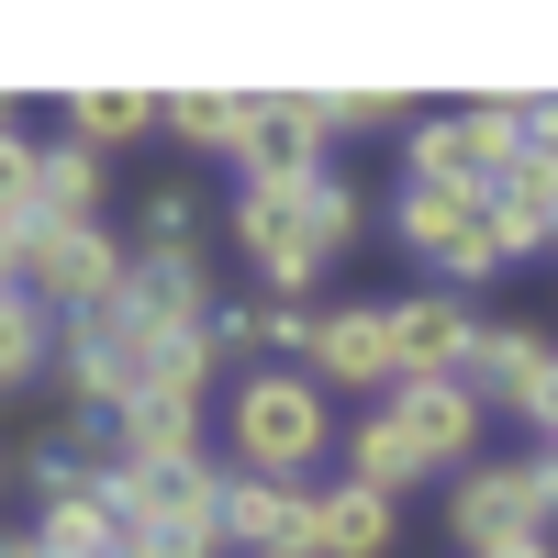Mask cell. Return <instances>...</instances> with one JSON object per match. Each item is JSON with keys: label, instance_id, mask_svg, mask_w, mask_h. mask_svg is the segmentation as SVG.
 <instances>
[{"label": "cell", "instance_id": "21", "mask_svg": "<svg viewBox=\"0 0 558 558\" xmlns=\"http://www.w3.org/2000/svg\"><path fill=\"white\" fill-rule=\"evenodd\" d=\"M213 357H268V302H213Z\"/></svg>", "mask_w": 558, "mask_h": 558}, {"label": "cell", "instance_id": "8", "mask_svg": "<svg viewBox=\"0 0 558 558\" xmlns=\"http://www.w3.org/2000/svg\"><path fill=\"white\" fill-rule=\"evenodd\" d=\"M302 368H313L324 391H391V302H336V313H313Z\"/></svg>", "mask_w": 558, "mask_h": 558}, {"label": "cell", "instance_id": "16", "mask_svg": "<svg viewBox=\"0 0 558 558\" xmlns=\"http://www.w3.org/2000/svg\"><path fill=\"white\" fill-rule=\"evenodd\" d=\"M68 134H78L89 157H112V146H134V134H157V89H123V78L78 89V101H68Z\"/></svg>", "mask_w": 558, "mask_h": 558}, {"label": "cell", "instance_id": "6", "mask_svg": "<svg viewBox=\"0 0 558 558\" xmlns=\"http://www.w3.org/2000/svg\"><path fill=\"white\" fill-rule=\"evenodd\" d=\"M558 380V347L536 336V324H481L470 336V368H458V391H470L481 413H536Z\"/></svg>", "mask_w": 558, "mask_h": 558}, {"label": "cell", "instance_id": "10", "mask_svg": "<svg viewBox=\"0 0 558 558\" xmlns=\"http://www.w3.org/2000/svg\"><path fill=\"white\" fill-rule=\"evenodd\" d=\"M112 458L123 470H191L202 458V391H134L112 413Z\"/></svg>", "mask_w": 558, "mask_h": 558}, {"label": "cell", "instance_id": "11", "mask_svg": "<svg viewBox=\"0 0 558 558\" xmlns=\"http://www.w3.org/2000/svg\"><path fill=\"white\" fill-rule=\"evenodd\" d=\"M157 123L179 134L191 157H257V134H268V89H179V101H157Z\"/></svg>", "mask_w": 558, "mask_h": 558}, {"label": "cell", "instance_id": "13", "mask_svg": "<svg viewBox=\"0 0 558 558\" xmlns=\"http://www.w3.org/2000/svg\"><path fill=\"white\" fill-rule=\"evenodd\" d=\"M481 223H492V257L558 246V157H525L514 179H492V191H481Z\"/></svg>", "mask_w": 558, "mask_h": 558}, {"label": "cell", "instance_id": "5", "mask_svg": "<svg viewBox=\"0 0 558 558\" xmlns=\"http://www.w3.org/2000/svg\"><path fill=\"white\" fill-rule=\"evenodd\" d=\"M380 425H391V447H402L425 481H447V470H470V447H481L492 413L458 391V380H402V391H380Z\"/></svg>", "mask_w": 558, "mask_h": 558}, {"label": "cell", "instance_id": "15", "mask_svg": "<svg viewBox=\"0 0 558 558\" xmlns=\"http://www.w3.org/2000/svg\"><path fill=\"white\" fill-rule=\"evenodd\" d=\"M101 179H112V157H89L78 134L34 146V223H101Z\"/></svg>", "mask_w": 558, "mask_h": 558}, {"label": "cell", "instance_id": "12", "mask_svg": "<svg viewBox=\"0 0 558 558\" xmlns=\"http://www.w3.org/2000/svg\"><path fill=\"white\" fill-rule=\"evenodd\" d=\"M447 536L458 547H502V536H536V492H525V458H502V470H458L447 492Z\"/></svg>", "mask_w": 558, "mask_h": 558}, {"label": "cell", "instance_id": "25", "mask_svg": "<svg viewBox=\"0 0 558 558\" xmlns=\"http://www.w3.org/2000/svg\"><path fill=\"white\" fill-rule=\"evenodd\" d=\"M525 425H536V447H558V380H547V402L525 413Z\"/></svg>", "mask_w": 558, "mask_h": 558}, {"label": "cell", "instance_id": "20", "mask_svg": "<svg viewBox=\"0 0 558 558\" xmlns=\"http://www.w3.org/2000/svg\"><path fill=\"white\" fill-rule=\"evenodd\" d=\"M0 235H34V134H0Z\"/></svg>", "mask_w": 558, "mask_h": 558}, {"label": "cell", "instance_id": "18", "mask_svg": "<svg viewBox=\"0 0 558 558\" xmlns=\"http://www.w3.org/2000/svg\"><path fill=\"white\" fill-rule=\"evenodd\" d=\"M302 235H313V257H324V268H336V257H347V246L368 235V202L347 191V179H336V168H324V179H313V191H302Z\"/></svg>", "mask_w": 558, "mask_h": 558}, {"label": "cell", "instance_id": "22", "mask_svg": "<svg viewBox=\"0 0 558 558\" xmlns=\"http://www.w3.org/2000/svg\"><path fill=\"white\" fill-rule=\"evenodd\" d=\"M336 112H347V134H380V123L413 134V101H402V89H336Z\"/></svg>", "mask_w": 558, "mask_h": 558}, {"label": "cell", "instance_id": "7", "mask_svg": "<svg viewBox=\"0 0 558 558\" xmlns=\"http://www.w3.org/2000/svg\"><path fill=\"white\" fill-rule=\"evenodd\" d=\"M223 547H246V558H313V492L223 470Z\"/></svg>", "mask_w": 558, "mask_h": 558}, {"label": "cell", "instance_id": "24", "mask_svg": "<svg viewBox=\"0 0 558 558\" xmlns=\"http://www.w3.org/2000/svg\"><path fill=\"white\" fill-rule=\"evenodd\" d=\"M481 558H558V547H547V525H536V536H502V547H481Z\"/></svg>", "mask_w": 558, "mask_h": 558}, {"label": "cell", "instance_id": "23", "mask_svg": "<svg viewBox=\"0 0 558 558\" xmlns=\"http://www.w3.org/2000/svg\"><path fill=\"white\" fill-rule=\"evenodd\" d=\"M525 492H536V525H558V447L525 458Z\"/></svg>", "mask_w": 558, "mask_h": 558}, {"label": "cell", "instance_id": "3", "mask_svg": "<svg viewBox=\"0 0 558 558\" xmlns=\"http://www.w3.org/2000/svg\"><path fill=\"white\" fill-rule=\"evenodd\" d=\"M123 279H134V246L101 235V223H34V246H23V291L57 313V324L68 313H101Z\"/></svg>", "mask_w": 558, "mask_h": 558}, {"label": "cell", "instance_id": "19", "mask_svg": "<svg viewBox=\"0 0 558 558\" xmlns=\"http://www.w3.org/2000/svg\"><path fill=\"white\" fill-rule=\"evenodd\" d=\"M191 235H202V213H191V191H157L146 213H134V257H202Z\"/></svg>", "mask_w": 558, "mask_h": 558}, {"label": "cell", "instance_id": "2", "mask_svg": "<svg viewBox=\"0 0 558 558\" xmlns=\"http://www.w3.org/2000/svg\"><path fill=\"white\" fill-rule=\"evenodd\" d=\"M223 425H235V470L257 481H302L324 447H336V402H324L313 368H246L235 402H223Z\"/></svg>", "mask_w": 558, "mask_h": 558}, {"label": "cell", "instance_id": "26", "mask_svg": "<svg viewBox=\"0 0 558 558\" xmlns=\"http://www.w3.org/2000/svg\"><path fill=\"white\" fill-rule=\"evenodd\" d=\"M0 558H45V547H34V536H0Z\"/></svg>", "mask_w": 558, "mask_h": 558}, {"label": "cell", "instance_id": "27", "mask_svg": "<svg viewBox=\"0 0 558 558\" xmlns=\"http://www.w3.org/2000/svg\"><path fill=\"white\" fill-rule=\"evenodd\" d=\"M0 134H23V123H12V89H0Z\"/></svg>", "mask_w": 558, "mask_h": 558}, {"label": "cell", "instance_id": "1", "mask_svg": "<svg viewBox=\"0 0 558 558\" xmlns=\"http://www.w3.org/2000/svg\"><path fill=\"white\" fill-rule=\"evenodd\" d=\"M101 502L123 558H223V470H123L101 458Z\"/></svg>", "mask_w": 558, "mask_h": 558}, {"label": "cell", "instance_id": "17", "mask_svg": "<svg viewBox=\"0 0 558 558\" xmlns=\"http://www.w3.org/2000/svg\"><path fill=\"white\" fill-rule=\"evenodd\" d=\"M34 368H57V313L34 291H0V391H23Z\"/></svg>", "mask_w": 558, "mask_h": 558}, {"label": "cell", "instance_id": "14", "mask_svg": "<svg viewBox=\"0 0 558 558\" xmlns=\"http://www.w3.org/2000/svg\"><path fill=\"white\" fill-rule=\"evenodd\" d=\"M391 492H368V481H324L313 492V558H380L391 547Z\"/></svg>", "mask_w": 558, "mask_h": 558}, {"label": "cell", "instance_id": "9", "mask_svg": "<svg viewBox=\"0 0 558 558\" xmlns=\"http://www.w3.org/2000/svg\"><path fill=\"white\" fill-rule=\"evenodd\" d=\"M470 336H481V313L458 302V291L391 302V391L402 380H458V368H470Z\"/></svg>", "mask_w": 558, "mask_h": 558}, {"label": "cell", "instance_id": "4", "mask_svg": "<svg viewBox=\"0 0 558 558\" xmlns=\"http://www.w3.org/2000/svg\"><path fill=\"white\" fill-rule=\"evenodd\" d=\"M391 235L447 268V291H470V279H492V223H481V191H447V179H402V202H391Z\"/></svg>", "mask_w": 558, "mask_h": 558}]
</instances>
